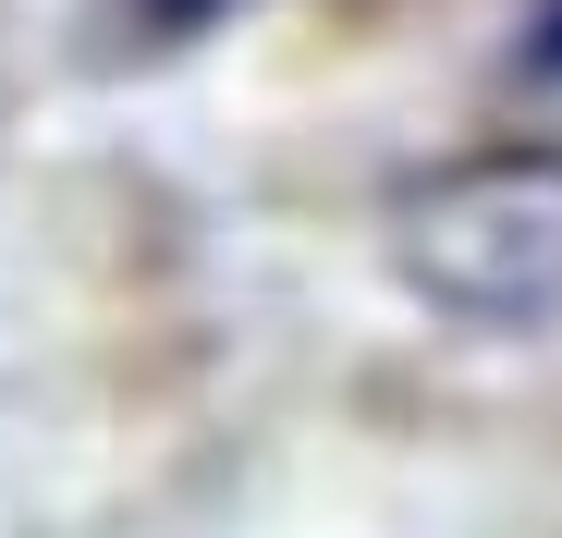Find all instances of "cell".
Returning a JSON list of instances; mask_svg holds the SVG:
<instances>
[{
    "mask_svg": "<svg viewBox=\"0 0 562 538\" xmlns=\"http://www.w3.org/2000/svg\"><path fill=\"white\" fill-rule=\"evenodd\" d=\"M221 13H233V0H135L147 37H196V25H221Z\"/></svg>",
    "mask_w": 562,
    "mask_h": 538,
    "instance_id": "cell-1",
    "label": "cell"
},
{
    "mask_svg": "<svg viewBox=\"0 0 562 538\" xmlns=\"http://www.w3.org/2000/svg\"><path fill=\"white\" fill-rule=\"evenodd\" d=\"M526 86H562V0H538V25H526Z\"/></svg>",
    "mask_w": 562,
    "mask_h": 538,
    "instance_id": "cell-2",
    "label": "cell"
}]
</instances>
